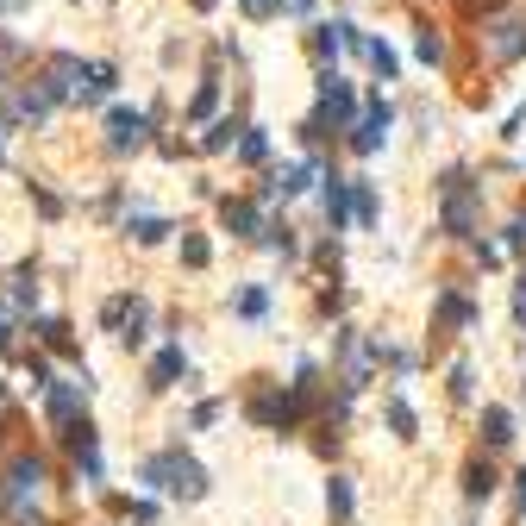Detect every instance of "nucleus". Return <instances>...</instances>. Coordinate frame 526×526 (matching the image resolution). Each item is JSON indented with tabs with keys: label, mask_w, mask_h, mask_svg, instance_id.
Returning <instances> with one entry per match:
<instances>
[{
	"label": "nucleus",
	"mask_w": 526,
	"mask_h": 526,
	"mask_svg": "<svg viewBox=\"0 0 526 526\" xmlns=\"http://www.w3.org/2000/svg\"><path fill=\"white\" fill-rule=\"evenodd\" d=\"M138 483L157 489V495H176V501H201L213 489V476H207L201 458H188L182 445H170V451H157V458L138 464Z\"/></svg>",
	"instance_id": "1"
},
{
	"label": "nucleus",
	"mask_w": 526,
	"mask_h": 526,
	"mask_svg": "<svg viewBox=\"0 0 526 526\" xmlns=\"http://www.w3.org/2000/svg\"><path fill=\"white\" fill-rule=\"evenodd\" d=\"M476 220H483V182H476L470 170H445L439 176V226L451 238H470Z\"/></svg>",
	"instance_id": "2"
},
{
	"label": "nucleus",
	"mask_w": 526,
	"mask_h": 526,
	"mask_svg": "<svg viewBox=\"0 0 526 526\" xmlns=\"http://www.w3.org/2000/svg\"><path fill=\"white\" fill-rule=\"evenodd\" d=\"M307 408H314V395H301L295 382H289V389H276V382H263V389H257V395L245 401L251 426H270V433H301Z\"/></svg>",
	"instance_id": "3"
},
{
	"label": "nucleus",
	"mask_w": 526,
	"mask_h": 526,
	"mask_svg": "<svg viewBox=\"0 0 526 526\" xmlns=\"http://www.w3.org/2000/svg\"><path fill=\"white\" fill-rule=\"evenodd\" d=\"M332 119V132H351L357 126V94H351V82L339 76V69H326L320 76V126Z\"/></svg>",
	"instance_id": "4"
},
{
	"label": "nucleus",
	"mask_w": 526,
	"mask_h": 526,
	"mask_svg": "<svg viewBox=\"0 0 526 526\" xmlns=\"http://www.w3.org/2000/svg\"><path fill=\"white\" fill-rule=\"evenodd\" d=\"M44 483H51V464H44L38 451H19V458L7 464V508H26Z\"/></svg>",
	"instance_id": "5"
},
{
	"label": "nucleus",
	"mask_w": 526,
	"mask_h": 526,
	"mask_svg": "<svg viewBox=\"0 0 526 526\" xmlns=\"http://www.w3.org/2000/svg\"><path fill=\"white\" fill-rule=\"evenodd\" d=\"M389 126H395V107L389 101H370V113L351 126V151L357 157H376L382 145H389Z\"/></svg>",
	"instance_id": "6"
},
{
	"label": "nucleus",
	"mask_w": 526,
	"mask_h": 526,
	"mask_svg": "<svg viewBox=\"0 0 526 526\" xmlns=\"http://www.w3.org/2000/svg\"><path fill=\"white\" fill-rule=\"evenodd\" d=\"M145 132H151V119L138 113V107H113V113H107V151H113V157L138 151V145H145Z\"/></svg>",
	"instance_id": "7"
},
{
	"label": "nucleus",
	"mask_w": 526,
	"mask_h": 526,
	"mask_svg": "<svg viewBox=\"0 0 526 526\" xmlns=\"http://www.w3.org/2000/svg\"><path fill=\"white\" fill-rule=\"evenodd\" d=\"M476 320H483V314H476L470 295H458V289H439V295H433V326H439V332H470Z\"/></svg>",
	"instance_id": "8"
},
{
	"label": "nucleus",
	"mask_w": 526,
	"mask_h": 526,
	"mask_svg": "<svg viewBox=\"0 0 526 526\" xmlns=\"http://www.w3.org/2000/svg\"><path fill=\"white\" fill-rule=\"evenodd\" d=\"M88 389H94V382H88V370H82V382H51V389H44V414H51L57 426H69V420L82 414Z\"/></svg>",
	"instance_id": "9"
},
{
	"label": "nucleus",
	"mask_w": 526,
	"mask_h": 526,
	"mask_svg": "<svg viewBox=\"0 0 526 526\" xmlns=\"http://www.w3.org/2000/svg\"><path fill=\"white\" fill-rule=\"evenodd\" d=\"M314 188V163H282V170H270L263 176V201H276V195H307Z\"/></svg>",
	"instance_id": "10"
},
{
	"label": "nucleus",
	"mask_w": 526,
	"mask_h": 526,
	"mask_svg": "<svg viewBox=\"0 0 526 526\" xmlns=\"http://www.w3.org/2000/svg\"><path fill=\"white\" fill-rule=\"evenodd\" d=\"M483 44H489V57H495V63L526 57V19H501V26L483 32Z\"/></svg>",
	"instance_id": "11"
},
{
	"label": "nucleus",
	"mask_w": 526,
	"mask_h": 526,
	"mask_svg": "<svg viewBox=\"0 0 526 526\" xmlns=\"http://www.w3.org/2000/svg\"><path fill=\"white\" fill-rule=\"evenodd\" d=\"M220 220H226V232L232 238H263V213H257V201H220Z\"/></svg>",
	"instance_id": "12"
},
{
	"label": "nucleus",
	"mask_w": 526,
	"mask_h": 526,
	"mask_svg": "<svg viewBox=\"0 0 526 526\" xmlns=\"http://www.w3.org/2000/svg\"><path fill=\"white\" fill-rule=\"evenodd\" d=\"M119 88V69L113 63H82V82H76V101H107Z\"/></svg>",
	"instance_id": "13"
},
{
	"label": "nucleus",
	"mask_w": 526,
	"mask_h": 526,
	"mask_svg": "<svg viewBox=\"0 0 526 526\" xmlns=\"http://www.w3.org/2000/svg\"><path fill=\"white\" fill-rule=\"evenodd\" d=\"M182 376H188V357H182V345H163V351L151 357V389H176Z\"/></svg>",
	"instance_id": "14"
},
{
	"label": "nucleus",
	"mask_w": 526,
	"mask_h": 526,
	"mask_svg": "<svg viewBox=\"0 0 526 526\" xmlns=\"http://www.w3.org/2000/svg\"><path fill=\"white\" fill-rule=\"evenodd\" d=\"M326 220H332V232L351 226V176H326Z\"/></svg>",
	"instance_id": "15"
},
{
	"label": "nucleus",
	"mask_w": 526,
	"mask_h": 526,
	"mask_svg": "<svg viewBox=\"0 0 526 526\" xmlns=\"http://www.w3.org/2000/svg\"><path fill=\"white\" fill-rule=\"evenodd\" d=\"M382 220V201H376V188L364 176H351V226H376Z\"/></svg>",
	"instance_id": "16"
},
{
	"label": "nucleus",
	"mask_w": 526,
	"mask_h": 526,
	"mask_svg": "<svg viewBox=\"0 0 526 526\" xmlns=\"http://www.w3.org/2000/svg\"><path fill=\"white\" fill-rule=\"evenodd\" d=\"M483 445L489 451H508L514 445V414L508 408H483Z\"/></svg>",
	"instance_id": "17"
},
{
	"label": "nucleus",
	"mask_w": 526,
	"mask_h": 526,
	"mask_svg": "<svg viewBox=\"0 0 526 526\" xmlns=\"http://www.w3.org/2000/svg\"><path fill=\"white\" fill-rule=\"evenodd\" d=\"M495 495V464L489 458H470L464 464V501H489Z\"/></svg>",
	"instance_id": "18"
},
{
	"label": "nucleus",
	"mask_w": 526,
	"mask_h": 526,
	"mask_svg": "<svg viewBox=\"0 0 526 526\" xmlns=\"http://www.w3.org/2000/svg\"><path fill=\"white\" fill-rule=\"evenodd\" d=\"M357 51H364V63L376 69L382 82H395V76H401V57H395V51H389L382 38H357Z\"/></svg>",
	"instance_id": "19"
},
{
	"label": "nucleus",
	"mask_w": 526,
	"mask_h": 526,
	"mask_svg": "<svg viewBox=\"0 0 526 526\" xmlns=\"http://www.w3.org/2000/svg\"><path fill=\"white\" fill-rule=\"evenodd\" d=\"M232 314L238 320H263V314H270V289H263V282H245V289L232 295Z\"/></svg>",
	"instance_id": "20"
},
{
	"label": "nucleus",
	"mask_w": 526,
	"mask_h": 526,
	"mask_svg": "<svg viewBox=\"0 0 526 526\" xmlns=\"http://www.w3.org/2000/svg\"><path fill=\"white\" fill-rule=\"evenodd\" d=\"M351 508H357V495H351V476H332V483H326V514L339 520V526H351Z\"/></svg>",
	"instance_id": "21"
},
{
	"label": "nucleus",
	"mask_w": 526,
	"mask_h": 526,
	"mask_svg": "<svg viewBox=\"0 0 526 526\" xmlns=\"http://www.w3.org/2000/svg\"><path fill=\"white\" fill-rule=\"evenodd\" d=\"M145 326H151V301L145 295H132V307H126V326H119V339H126L132 351L145 345Z\"/></svg>",
	"instance_id": "22"
},
{
	"label": "nucleus",
	"mask_w": 526,
	"mask_h": 526,
	"mask_svg": "<svg viewBox=\"0 0 526 526\" xmlns=\"http://www.w3.org/2000/svg\"><path fill=\"white\" fill-rule=\"evenodd\" d=\"M126 232L138 238V245H163V238H170L176 226H170V220H157V213H132V220H126Z\"/></svg>",
	"instance_id": "23"
},
{
	"label": "nucleus",
	"mask_w": 526,
	"mask_h": 526,
	"mask_svg": "<svg viewBox=\"0 0 526 526\" xmlns=\"http://www.w3.org/2000/svg\"><path fill=\"white\" fill-rule=\"evenodd\" d=\"M389 426H395V439H420V420H414V408H408V395H389Z\"/></svg>",
	"instance_id": "24"
},
{
	"label": "nucleus",
	"mask_w": 526,
	"mask_h": 526,
	"mask_svg": "<svg viewBox=\"0 0 526 526\" xmlns=\"http://www.w3.org/2000/svg\"><path fill=\"white\" fill-rule=\"evenodd\" d=\"M32 332H38L44 351H76V339H69V320H32Z\"/></svg>",
	"instance_id": "25"
},
{
	"label": "nucleus",
	"mask_w": 526,
	"mask_h": 526,
	"mask_svg": "<svg viewBox=\"0 0 526 526\" xmlns=\"http://www.w3.org/2000/svg\"><path fill=\"white\" fill-rule=\"evenodd\" d=\"M238 157H245V163H263V157H270V132H263V126H245V132H238Z\"/></svg>",
	"instance_id": "26"
},
{
	"label": "nucleus",
	"mask_w": 526,
	"mask_h": 526,
	"mask_svg": "<svg viewBox=\"0 0 526 526\" xmlns=\"http://www.w3.org/2000/svg\"><path fill=\"white\" fill-rule=\"evenodd\" d=\"M182 263H188V270H207V263H213V245L201 232H182Z\"/></svg>",
	"instance_id": "27"
},
{
	"label": "nucleus",
	"mask_w": 526,
	"mask_h": 526,
	"mask_svg": "<svg viewBox=\"0 0 526 526\" xmlns=\"http://www.w3.org/2000/svg\"><path fill=\"white\" fill-rule=\"evenodd\" d=\"M13 307H19V314H26V307H38V270H32V263L13 276Z\"/></svg>",
	"instance_id": "28"
},
{
	"label": "nucleus",
	"mask_w": 526,
	"mask_h": 526,
	"mask_svg": "<svg viewBox=\"0 0 526 526\" xmlns=\"http://www.w3.org/2000/svg\"><path fill=\"white\" fill-rule=\"evenodd\" d=\"M414 51H420V63H445V38H439L433 26H420V38H414Z\"/></svg>",
	"instance_id": "29"
},
{
	"label": "nucleus",
	"mask_w": 526,
	"mask_h": 526,
	"mask_svg": "<svg viewBox=\"0 0 526 526\" xmlns=\"http://www.w3.org/2000/svg\"><path fill=\"white\" fill-rule=\"evenodd\" d=\"M257 245H270V251H282V257H295V226H263Z\"/></svg>",
	"instance_id": "30"
},
{
	"label": "nucleus",
	"mask_w": 526,
	"mask_h": 526,
	"mask_svg": "<svg viewBox=\"0 0 526 526\" xmlns=\"http://www.w3.org/2000/svg\"><path fill=\"white\" fill-rule=\"evenodd\" d=\"M238 132H245V126H238V119H220V126H207V138H201V145H207V151H226Z\"/></svg>",
	"instance_id": "31"
},
{
	"label": "nucleus",
	"mask_w": 526,
	"mask_h": 526,
	"mask_svg": "<svg viewBox=\"0 0 526 526\" xmlns=\"http://www.w3.org/2000/svg\"><path fill=\"white\" fill-rule=\"evenodd\" d=\"M213 107H220V82H201V94L188 101V119H207Z\"/></svg>",
	"instance_id": "32"
},
{
	"label": "nucleus",
	"mask_w": 526,
	"mask_h": 526,
	"mask_svg": "<svg viewBox=\"0 0 526 526\" xmlns=\"http://www.w3.org/2000/svg\"><path fill=\"white\" fill-rule=\"evenodd\" d=\"M126 307H132V295H113V301H101V326H107V332H119V326H126Z\"/></svg>",
	"instance_id": "33"
},
{
	"label": "nucleus",
	"mask_w": 526,
	"mask_h": 526,
	"mask_svg": "<svg viewBox=\"0 0 526 526\" xmlns=\"http://www.w3.org/2000/svg\"><path fill=\"white\" fill-rule=\"evenodd\" d=\"M476 395V376H470V364H451V401H470Z\"/></svg>",
	"instance_id": "34"
},
{
	"label": "nucleus",
	"mask_w": 526,
	"mask_h": 526,
	"mask_svg": "<svg viewBox=\"0 0 526 526\" xmlns=\"http://www.w3.org/2000/svg\"><path fill=\"white\" fill-rule=\"evenodd\" d=\"M26 376H32V389H38V395H44V389H51V382H57V376H51V364H44V357H26Z\"/></svg>",
	"instance_id": "35"
},
{
	"label": "nucleus",
	"mask_w": 526,
	"mask_h": 526,
	"mask_svg": "<svg viewBox=\"0 0 526 526\" xmlns=\"http://www.w3.org/2000/svg\"><path fill=\"white\" fill-rule=\"evenodd\" d=\"M501 257H508V245H489V238H476V263H483V270H495Z\"/></svg>",
	"instance_id": "36"
},
{
	"label": "nucleus",
	"mask_w": 526,
	"mask_h": 526,
	"mask_svg": "<svg viewBox=\"0 0 526 526\" xmlns=\"http://www.w3.org/2000/svg\"><path fill=\"white\" fill-rule=\"evenodd\" d=\"M501 245H508V251H526V213H514V220H508V238H501Z\"/></svg>",
	"instance_id": "37"
},
{
	"label": "nucleus",
	"mask_w": 526,
	"mask_h": 526,
	"mask_svg": "<svg viewBox=\"0 0 526 526\" xmlns=\"http://www.w3.org/2000/svg\"><path fill=\"white\" fill-rule=\"evenodd\" d=\"M238 7H245L251 19H270V13H282V0H238Z\"/></svg>",
	"instance_id": "38"
},
{
	"label": "nucleus",
	"mask_w": 526,
	"mask_h": 526,
	"mask_svg": "<svg viewBox=\"0 0 526 526\" xmlns=\"http://www.w3.org/2000/svg\"><path fill=\"white\" fill-rule=\"evenodd\" d=\"M514 326H526V270L514 276Z\"/></svg>",
	"instance_id": "39"
},
{
	"label": "nucleus",
	"mask_w": 526,
	"mask_h": 526,
	"mask_svg": "<svg viewBox=\"0 0 526 526\" xmlns=\"http://www.w3.org/2000/svg\"><path fill=\"white\" fill-rule=\"evenodd\" d=\"M213 420H220V401H201V408H195V433H207Z\"/></svg>",
	"instance_id": "40"
},
{
	"label": "nucleus",
	"mask_w": 526,
	"mask_h": 526,
	"mask_svg": "<svg viewBox=\"0 0 526 526\" xmlns=\"http://www.w3.org/2000/svg\"><path fill=\"white\" fill-rule=\"evenodd\" d=\"M126 514H132V526H151V520H157L151 501H126Z\"/></svg>",
	"instance_id": "41"
},
{
	"label": "nucleus",
	"mask_w": 526,
	"mask_h": 526,
	"mask_svg": "<svg viewBox=\"0 0 526 526\" xmlns=\"http://www.w3.org/2000/svg\"><path fill=\"white\" fill-rule=\"evenodd\" d=\"M495 7H508V0H470V13H495Z\"/></svg>",
	"instance_id": "42"
},
{
	"label": "nucleus",
	"mask_w": 526,
	"mask_h": 526,
	"mask_svg": "<svg viewBox=\"0 0 526 526\" xmlns=\"http://www.w3.org/2000/svg\"><path fill=\"white\" fill-rule=\"evenodd\" d=\"M307 7H314V0H282V13H307Z\"/></svg>",
	"instance_id": "43"
},
{
	"label": "nucleus",
	"mask_w": 526,
	"mask_h": 526,
	"mask_svg": "<svg viewBox=\"0 0 526 526\" xmlns=\"http://www.w3.org/2000/svg\"><path fill=\"white\" fill-rule=\"evenodd\" d=\"M13 345V326H7V314H0V351H7Z\"/></svg>",
	"instance_id": "44"
},
{
	"label": "nucleus",
	"mask_w": 526,
	"mask_h": 526,
	"mask_svg": "<svg viewBox=\"0 0 526 526\" xmlns=\"http://www.w3.org/2000/svg\"><path fill=\"white\" fill-rule=\"evenodd\" d=\"M514 495H520V501H526V470H514Z\"/></svg>",
	"instance_id": "45"
},
{
	"label": "nucleus",
	"mask_w": 526,
	"mask_h": 526,
	"mask_svg": "<svg viewBox=\"0 0 526 526\" xmlns=\"http://www.w3.org/2000/svg\"><path fill=\"white\" fill-rule=\"evenodd\" d=\"M19 526H51V520H38V514H26V520H19Z\"/></svg>",
	"instance_id": "46"
},
{
	"label": "nucleus",
	"mask_w": 526,
	"mask_h": 526,
	"mask_svg": "<svg viewBox=\"0 0 526 526\" xmlns=\"http://www.w3.org/2000/svg\"><path fill=\"white\" fill-rule=\"evenodd\" d=\"M13 7H26V0H0V13H13Z\"/></svg>",
	"instance_id": "47"
},
{
	"label": "nucleus",
	"mask_w": 526,
	"mask_h": 526,
	"mask_svg": "<svg viewBox=\"0 0 526 526\" xmlns=\"http://www.w3.org/2000/svg\"><path fill=\"white\" fill-rule=\"evenodd\" d=\"M195 7H201V13H207V7H213V0H195Z\"/></svg>",
	"instance_id": "48"
},
{
	"label": "nucleus",
	"mask_w": 526,
	"mask_h": 526,
	"mask_svg": "<svg viewBox=\"0 0 526 526\" xmlns=\"http://www.w3.org/2000/svg\"><path fill=\"white\" fill-rule=\"evenodd\" d=\"M0 157H7V145H0Z\"/></svg>",
	"instance_id": "49"
},
{
	"label": "nucleus",
	"mask_w": 526,
	"mask_h": 526,
	"mask_svg": "<svg viewBox=\"0 0 526 526\" xmlns=\"http://www.w3.org/2000/svg\"><path fill=\"white\" fill-rule=\"evenodd\" d=\"M0 88H7V82H0Z\"/></svg>",
	"instance_id": "50"
}]
</instances>
